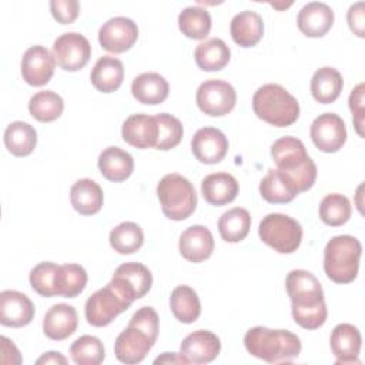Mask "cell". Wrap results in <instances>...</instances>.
Here are the masks:
<instances>
[{
	"instance_id": "obj_26",
	"label": "cell",
	"mask_w": 365,
	"mask_h": 365,
	"mask_svg": "<svg viewBox=\"0 0 365 365\" xmlns=\"http://www.w3.org/2000/svg\"><path fill=\"white\" fill-rule=\"evenodd\" d=\"M98 170L106 180L121 182L133 174L134 160L120 147H107L98 155Z\"/></svg>"
},
{
	"instance_id": "obj_42",
	"label": "cell",
	"mask_w": 365,
	"mask_h": 365,
	"mask_svg": "<svg viewBox=\"0 0 365 365\" xmlns=\"http://www.w3.org/2000/svg\"><path fill=\"white\" fill-rule=\"evenodd\" d=\"M155 120L158 125V137L154 148L167 151L177 147L181 143L184 134L181 121L168 113L157 114Z\"/></svg>"
},
{
	"instance_id": "obj_25",
	"label": "cell",
	"mask_w": 365,
	"mask_h": 365,
	"mask_svg": "<svg viewBox=\"0 0 365 365\" xmlns=\"http://www.w3.org/2000/svg\"><path fill=\"white\" fill-rule=\"evenodd\" d=\"M232 40L244 48L254 47L264 36L262 17L252 10H244L235 14L230 24Z\"/></svg>"
},
{
	"instance_id": "obj_24",
	"label": "cell",
	"mask_w": 365,
	"mask_h": 365,
	"mask_svg": "<svg viewBox=\"0 0 365 365\" xmlns=\"http://www.w3.org/2000/svg\"><path fill=\"white\" fill-rule=\"evenodd\" d=\"M238 190V181L228 173L208 174L201 181V192L204 200L215 207L232 202L237 198Z\"/></svg>"
},
{
	"instance_id": "obj_11",
	"label": "cell",
	"mask_w": 365,
	"mask_h": 365,
	"mask_svg": "<svg viewBox=\"0 0 365 365\" xmlns=\"http://www.w3.org/2000/svg\"><path fill=\"white\" fill-rule=\"evenodd\" d=\"M309 135L318 150L324 153H336L346 141V127L338 114L324 113L312 121Z\"/></svg>"
},
{
	"instance_id": "obj_9",
	"label": "cell",
	"mask_w": 365,
	"mask_h": 365,
	"mask_svg": "<svg viewBox=\"0 0 365 365\" xmlns=\"http://www.w3.org/2000/svg\"><path fill=\"white\" fill-rule=\"evenodd\" d=\"M198 108L211 117H222L232 111L237 103L234 87L224 80H205L200 84L195 94Z\"/></svg>"
},
{
	"instance_id": "obj_14",
	"label": "cell",
	"mask_w": 365,
	"mask_h": 365,
	"mask_svg": "<svg viewBox=\"0 0 365 365\" xmlns=\"http://www.w3.org/2000/svg\"><path fill=\"white\" fill-rule=\"evenodd\" d=\"M56 60L53 53H50L44 46L29 47L20 63V70L23 80L34 87L47 84L54 74Z\"/></svg>"
},
{
	"instance_id": "obj_48",
	"label": "cell",
	"mask_w": 365,
	"mask_h": 365,
	"mask_svg": "<svg viewBox=\"0 0 365 365\" xmlns=\"http://www.w3.org/2000/svg\"><path fill=\"white\" fill-rule=\"evenodd\" d=\"M154 364H184V365H187V364H190L188 362V359L180 352V354H175V352H164L163 355H160V356H157L155 359H154Z\"/></svg>"
},
{
	"instance_id": "obj_20",
	"label": "cell",
	"mask_w": 365,
	"mask_h": 365,
	"mask_svg": "<svg viewBox=\"0 0 365 365\" xmlns=\"http://www.w3.org/2000/svg\"><path fill=\"white\" fill-rule=\"evenodd\" d=\"M178 250L182 258L198 264L208 259L214 251V237L204 225H191L181 235Z\"/></svg>"
},
{
	"instance_id": "obj_40",
	"label": "cell",
	"mask_w": 365,
	"mask_h": 365,
	"mask_svg": "<svg viewBox=\"0 0 365 365\" xmlns=\"http://www.w3.org/2000/svg\"><path fill=\"white\" fill-rule=\"evenodd\" d=\"M60 265L46 261L37 264L29 275L31 288L41 297H56L58 291Z\"/></svg>"
},
{
	"instance_id": "obj_18",
	"label": "cell",
	"mask_w": 365,
	"mask_h": 365,
	"mask_svg": "<svg viewBox=\"0 0 365 365\" xmlns=\"http://www.w3.org/2000/svg\"><path fill=\"white\" fill-rule=\"evenodd\" d=\"M221 351L220 338L207 329H198L188 334L181 345L180 352L188 359L190 364H208L212 362Z\"/></svg>"
},
{
	"instance_id": "obj_8",
	"label": "cell",
	"mask_w": 365,
	"mask_h": 365,
	"mask_svg": "<svg viewBox=\"0 0 365 365\" xmlns=\"http://www.w3.org/2000/svg\"><path fill=\"white\" fill-rule=\"evenodd\" d=\"M133 302L124 297L111 282L97 289L84 305L86 319L93 327H106L111 324L121 312L130 308Z\"/></svg>"
},
{
	"instance_id": "obj_19",
	"label": "cell",
	"mask_w": 365,
	"mask_h": 365,
	"mask_svg": "<svg viewBox=\"0 0 365 365\" xmlns=\"http://www.w3.org/2000/svg\"><path fill=\"white\" fill-rule=\"evenodd\" d=\"M297 24L299 31L312 38L325 36L334 24L332 9L322 1L307 3L297 16Z\"/></svg>"
},
{
	"instance_id": "obj_7",
	"label": "cell",
	"mask_w": 365,
	"mask_h": 365,
	"mask_svg": "<svg viewBox=\"0 0 365 365\" xmlns=\"http://www.w3.org/2000/svg\"><path fill=\"white\" fill-rule=\"evenodd\" d=\"M262 242L279 254H291L298 250L302 240L301 224L287 214L272 212L265 215L258 227Z\"/></svg>"
},
{
	"instance_id": "obj_2",
	"label": "cell",
	"mask_w": 365,
	"mask_h": 365,
	"mask_svg": "<svg viewBox=\"0 0 365 365\" xmlns=\"http://www.w3.org/2000/svg\"><path fill=\"white\" fill-rule=\"evenodd\" d=\"M271 157L277 164V170L298 194L308 191L314 185L317 165L299 138L292 135L278 138L271 145Z\"/></svg>"
},
{
	"instance_id": "obj_12",
	"label": "cell",
	"mask_w": 365,
	"mask_h": 365,
	"mask_svg": "<svg viewBox=\"0 0 365 365\" xmlns=\"http://www.w3.org/2000/svg\"><path fill=\"white\" fill-rule=\"evenodd\" d=\"M131 302L143 298L153 285L150 269L140 262H125L117 267L110 281Z\"/></svg>"
},
{
	"instance_id": "obj_47",
	"label": "cell",
	"mask_w": 365,
	"mask_h": 365,
	"mask_svg": "<svg viewBox=\"0 0 365 365\" xmlns=\"http://www.w3.org/2000/svg\"><path fill=\"white\" fill-rule=\"evenodd\" d=\"M364 1L352 4L346 13V21L354 34L358 37H365V17H364Z\"/></svg>"
},
{
	"instance_id": "obj_49",
	"label": "cell",
	"mask_w": 365,
	"mask_h": 365,
	"mask_svg": "<svg viewBox=\"0 0 365 365\" xmlns=\"http://www.w3.org/2000/svg\"><path fill=\"white\" fill-rule=\"evenodd\" d=\"M36 364H61V365H66L67 364V358L64 355H61L60 352H56V351H50V352H46L43 354L37 361Z\"/></svg>"
},
{
	"instance_id": "obj_13",
	"label": "cell",
	"mask_w": 365,
	"mask_h": 365,
	"mask_svg": "<svg viewBox=\"0 0 365 365\" xmlns=\"http://www.w3.org/2000/svg\"><path fill=\"white\" fill-rule=\"evenodd\" d=\"M138 38L137 24L123 16L113 17L107 20L98 30L100 46L114 54L124 53L130 50Z\"/></svg>"
},
{
	"instance_id": "obj_28",
	"label": "cell",
	"mask_w": 365,
	"mask_h": 365,
	"mask_svg": "<svg viewBox=\"0 0 365 365\" xmlns=\"http://www.w3.org/2000/svg\"><path fill=\"white\" fill-rule=\"evenodd\" d=\"M90 80L94 88L101 93L117 91L124 80V66L121 60L113 56L100 57L90 73Z\"/></svg>"
},
{
	"instance_id": "obj_17",
	"label": "cell",
	"mask_w": 365,
	"mask_h": 365,
	"mask_svg": "<svg viewBox=\"0 0 365 365\" xmlns=\"http://www.w3.org/2000/svg\"><path fill=\"white\" fill-rule=\"evenodd\" d=\"M34 318V305L30 298L14 289L0 292V324L4 327H26Z\"/></svg>"
},
{
	"instance_id": "obj_41",
	"label": "cell",
	"mask_w": 365,
	"mask_h": 365,
	"mask_svg": "<svg viewBox=\"0 0 365 365\" xmlns=\"http://www.w3.org/2000/svg\"><path fill=\"white\" fill-rule=\"evenodd\" d=\"M70 355L77 365H98L104 361L106 352L103 342L97 336L83 335L71 344Z\"/></svg>"
},
{
	"instance_id": "obj_34",
	"label": "cell",
	"mask_w": 365,
	"mask_h": 365,
	"mask_svg": "<svg viewBox=\"0 0 365 365\" xmlns=\"http://www.w3.org/2000/svg\"><path fill=\"white\" fill-rule=\"evenodd\" d=\"M251 227V215L245 208L235 207L225 211L218 220V231L224 241L240 242L242 241Z\"/></svg>"
},
{
	"instance_id": "obj_44",
	"label": "cell",
	"mask_w": 365,
	"mask_h": 365,
	"mask_svg": "<svg viewBox=\"0 0 365 365\" xmlns=\"http://www.w3.org/2000/svg\"><path fill=\"white\" fill-rule=\"evenodd\" d=\"M144 332H147L153 341H157L158 336V315L153 307H141L134 312L130 322Z\"/></svg>"
},
{
	"instance_id": "obj_22",
	"label": "cell",
	"mask_w": 365,
	"mask_h": 365,
	"mask_svg": "<svg viewBox=\"0 0 365 365\" xmlns=\"http://www.w3.org/2000/svg\"><path fill=\"white\" fill-rule=\"evenodd\" d=\"M123 140L135 148L155 147L158 137V125L155 115L131 114L121 127Z\"/></svg>"
},
{
	"instance_id": "obj_43",
	"label": "cell",
	"mask_w": 365,
	"mask_h": 365,
	"mask_svg": "<svg viewBox=\"0 0 365 365\" xmlns=\"http://www.w3.org/2000/svg\"><path fill=\"white\" fill-rule=\"evenodd\" d=\"M87 272L78 264H63L60 268L58 295L64 298H74L83 292L87 285Z\"/></svg>"
},
{
	"instance_id": "obj_21",
	"label": "cell",
	"mask_w": 365,
	"mask_h": 365,
	"mask_svg": "<svg viewBox=\"0 0 365 365\" xmlns=\"http://www.w3.org/2000/svg\"><path fill=\"white\" fill-rule=\"evenodd\" d=\"M361 345V332L352 324H338L331 332V349L336 358V365L359 364Z\"/></svg>"
},
{
	"instance_id": "obj_3",
	"label": "cell",
	"mask_w": 365,
	"mask_h": 365,
	"mask_svg": "<svg viewBox=\"0 0 365 365\" xmlns=\"http://www.w3.org/2000/svg\"><path fill=\"white\" fill-rule=\"evenodd\" d=\"M244 345L248 354L268 364L289 362L301 352V341L295 334L267 327L250 328L244 336Z\"/></svg>"
},
{
	"instance_id": "obj_33",
	"label": "cell",
	"mask_w": 365,
	"mask_h": 365,
	"mask_svg": "<svg viewBox=\"0 0 365 365\" xmlns=\"http://www.w3.org/2000/svg\"><path fill=\"white\" fill-rule=\"evenodd\" d=\"M170 308L177 321L192 324L201 314V302L197 292L188 285H178L170 297Z\"/></svg>"
},
{
	"instance_id": "obj_30",
	"label": "cell",
	"mask_w": 365,
	"mask_h": 365,
	"mask_svg": "<svg viewBox=\"0 0 365 365\" xmlns=\"http://www.w3.org/2000/svg\"><path fill=\"white\" fill-rule=\"evenodd\" d=\"M344 87V80L341 73L334 67H321L318 68L311 78V94L312 97L322 104L334 103Z\"/></svg>"
},
{
	"instance_id": "obj_4",
	"label": "cell",
	"mask_w": 365,
	"mask_h": 365,
	"mask_svg": "<svg viewBox=\"0 0 365 365\" xmlns=\"http://www.w3.org/2000/svg\"><path fill=\"white\" fill-rule=\"evenodd\" d=\"M252 110L258 118L274 125H292L299 117V103L279 84H264L252 97Z\"/></svg>"
},
{
	"instance_id": "obj_15",
	"label": "cell",
	"mask_w": 365,
	"mask_h": 365,
	"mask_svg": "<svg viewBox=\"0 0 365 365\" xmlns=\"http://www.w3.org/2000/svg\"><path fill=\"white\" fill-rule=\"evenodd\" d=\"M154 344L155 341H153L147 332L133 324H128L114 342V354L123 364H138L147 356Z\"/></svg>"
},
{
	"instance_id": "obj_35",
	"label": "cell",
	"mask_w": 365,
	"mask_h": 365,
	"mask_svg": "<svg viewBox=\"0 0 365 365\" xmlns=\"http://www.w3.org/2000/svg\"><path fill=\"white\" fill-rule=\"evenodd\" d=\"M211 16L207 9L200 6L185 7L178 14V29L182 34L192 40H202L210 34L211 30Z\"/></svg>"
},
{
	"instance_id": "obj_32",
	"label": "cell",
	"mask_w": 365,
	"mask_h": 365,
	"mask_svg": "<svg viewBox=\"0 0 365 365\" xmlns=\"http://www.w3.org/2000/svg\"><path fill=\"white\" fill-rule=\"evenodd\" d=\"M4 145L16 157L30 155L37 145V131L24 121H13L4 131Z\"/></svg>"
},
{
	"instance_id": "obj_31",
	"label": "cell",
	"mask_w": 365,
	"mask_h": 365,
	"mask_svg": "<svg viewBox=\"0 0 365 365\" xmlns=\"http://www.w3.org/2000/svg\"><path fill=\"white\" fill-rule=\"evenodd\" d=\"M194 57L202 71H218L228 64L231 50L225 41L214 37L200 43L194 51Z\"/></svg>"
},
{
	"instance_id": "obj_1",
	"label": "cell",
	"mask_w": 365,
	"mask_h": 365,
	"mask_svg": "<svg viewBox=\"0 0 365 365\" xmlns=\"http://www.w3.org/2000/svg\"><path fill=\"white\" fill-rule=\"evenodd\" d=\"M285 288L291 299L294 321L305 329H317L327 321L324 291L314 274L305 269H292L287 275Z\"/></svg>"
},
{
	"instance_id": "obj_5",
	"label": "cell",
	"mask_w": 365,
	"mask_h": 365,
	"mask_svg": "<svg viewBox=\"0 0 365 365\" xmlns=\"http://www.w3.org/2000/svg\"><path fill=\"white\" fill-rule=\"evenodd\" d=\"M362 245L352 235L332 237L324 250V271L335 284L352 282L359 269Z\"/></svg>"
},
{
	"instance_id": "obj_6",
	"label": "cell",
	"mask_w": 365,
	"mask_h": 365,
	"mask_svg": "<svg viewBox=\"0 0 365 365\" xmlns=\"http://www.w3.org/2000/svg\"><path fill=\"white\" fill-rule=\"evenodd\" d=\"M157 197L163 214L174 221L188 218L197 208V194L188 178L171 173L157 184Z\"/></svg>"
},
{
	"instance_id": "obj_29",
	"label": "cell",
	"mask_w": 365,
	"mask_h": 365,
	"mask_svg": "<svg viewBox=\"0 0 365 365\" xmlns=\"http://www.w3.org/2000/svg\"><path fill=\"white\" fill-rule=\"evenodd\" d=\"M168 81L158 73H141L131 83L133 97L143 104H160L168 97Z\"/></svg>"
},
{
	"instance_id": "obj_27",
	"label": "cell",
	"mask_w": 365,
	"mask_h": 365,
	"mask_svg": "<svg viewBox=\"0 0 365 365\" xmlns=\"http://www.w3.org/2000/svg\"><path fill=\"white\" fill-rule=\"evenodd\" d=\"M73 208L81 215L97 214L104 201L101 187L91 178H80L70 188Z\"/></svg>"
},
{
	"instance_id": "obj_46",
	"label": "cell",
	"mask_w": 365,
	"mask_h": 365,
	"mask_svg": "<svg viewBox=\"0 0 365 365\" xmlns=\"http://www.w3.org/2000/svg\"><path fill=\"white\" fill-rule=\"evenodd\" d=\"M349 108L354 115V125L359 137H364V83H359L349 94Z\"/></svg>"
},
{
	"instance_id": "obj_10",
	"label": "cell",
	"mask_w": 365,
	"mask_h": 365,
	"mask_svg": "<svg viewBox=\"0 0 365 365\" xmlns=\"http://www.w3.org/2000/svg\"><path fill=\"white\" fill-rule=\"evenodd\" d=\"M56 63L66 71L81 70L91 57L90 41L80 33L71 31L57 37L51 50Z\"/></svg>"
},
{
	"instance_id": "obj_36",
	"label": "cell",
	"mask_w": 365,
	"mask_h": 365,
	"mask_svg": "<svg viewBox=\"0 0 365 365\" xmlns=\"http://www.w3.org/2000/svg\"><path fill=\"white\" fill-rule=\"evenodd\" d=\"M64 110L61 96L53 90H43L31 96L29 100V111L33 118L40 123H51L57 120Z\"/></svg>"
},
{
	"instance_id": "obj_23",
	"label": "cell",
	"mask_w": 365,
	"mask_h": 365,
	"mask_svg": "<svg viewBox=\"0 0 365 365\" xmlns=\"http://www.w3.org/2000/svg\"><path fill=\"white\" fill-rule=\"evenodd\" d=\"M78 325V315L68 304H56L44 315L43 332L53 341H63L73 335Z\"/></svg>"
},
{
	"instance_id": "obj_37",
	"label": "cell",
	"mask_w": 365,
	"mask_h": 365,
	"mask_svg": "<svg viewBox=\"0 0 365 365\" xmlns=\"http://www.w3.org/2000/svg\"><path fill=\"white\" fill-rule=\"evenodd\" d=\"M259 194L271 204H287L298 195V192L287 182L277 168H269L265 177L261 180Z\"/></svg>"
},
{
	"instance_id": "obj_38",
	"label": "cell",
	"mask_w": 365,
	"mask_h": 365,
	"mask_svg": "<svg viewBox=\"0 0 365 365\" xmlns=\"http://www.w3.org/2000/svg\"><path fill=\"white\" fill-rule=\"evenodd\" d=\"M108 240L118 254H133L143 247L144 232L138 224L124 221L111 230Z\"/></svg>"
},
{
	"instance_id": "obj_16",
	"label": "cell",
	"mask_w": 365,
	"mask_h": 365,
	"mask_svg": "<svg viewBox=\"0 0 365 365\" xmlns=\"http://www.w3.org/2000/svg\"><path fill=\"white\" fill-rule=\"evenodd\" d=\"M191 151L200 163L217 164L228 151V140L221 130L214 127H202L192 135Z\"/></svg>"
},
{
	"instance_id": "obj_45",
	"label": "cell",
	"mask_w": 365,
	"mask_h": 365,
	"mask_svg": "<svg viewBox=\"0 0 365 365\" xmlns=\"http://www.w3.org/2000/svg\"><path fill=\"white\" fill-rule=\"evenodd\" d=\"M50 11L58 23L71 24L78 17L80 3L77 0H51Z\"/></svg>"
},
{
	"instance_id": "obj_39",
	"label": "cell",
	"mask_w": 365,
	"mask_h": 365,
	"mask_svg": "<svg viewBox=\"0 0 365 365\" xmlns=\"http://www.w3.org/2000/svg\"><path fill=\"white\" fill-rule=\"evenodd\" d=\"M351 212L352 207L348 197L338 192L325 195L319 204V218L331 227L344 225L351 218Z\"/></svg>"
}]
</instances>
